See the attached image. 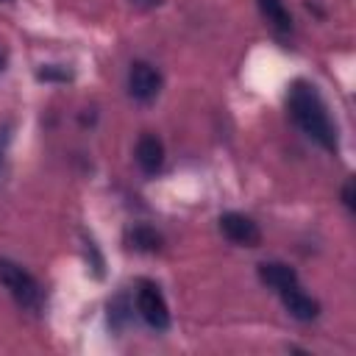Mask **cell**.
<instances>
[{
	"label": "cell",
	"instance_id": "6da1fadb",
	"mask_svg": "<svg viewBox=\"0 0 356 356\" xmlns=\"http://www.w3.org/2000/svg\"><path fill=\"white\" fill-rule=\"evenodd\" d=\"M286 106H289L292 120L298 122V128H300L309 139H314L320 147L337 153V147H339L337 125L331 122L328 108H325L320 92L314 89V83H309V81H295V83L289 86Z\"/></svg>",
	"mask_w": 356,
	"mask_h": 356
},
{
	"label": "cell",
	"instance_id": "7a4b0ae2",
	"mask_svg": "<svg viewBox=\"0 0 356 356\" xmlns=\"http://www.w3.org/2000/svg\"><path fill=\"white\" fill-rule=\"evenodd\" d=\"M0 284L14 295V300L25 309H39L42 303V289H39V281L22 270L19 264L8 261V259H0Z\"/></svg>",
	"mask_w": 356,
	"mask_h": 356
},
{
	"label": "cell",
	"instance_id": "3957f363",
	"mask_svg": "<svg viewBox=\"0 0 356 356\" xmlns=\"http://www.w3.org/2000/svg\"><path fill=\"white\" fill-rule=\"evenodd\" d=\"M136 312H139V317L150 328H156V331L170 328V309H167V300H164L159 284L139 281V289H136Z\"/></svg>",
	"mask_w": 356,
	"mask_h": 356
},
{
	"label": "cell",
	"instance_id": "277c9868",
	"mask_svg": "<svg viewBox=\"0 0 356 356\" xmlns=\"http://www.w3.org/2000/svg\"><path fill=\"white\" fill-rule=\"evenodd\" d=\"M159 89H161L159 70L153 64H147V61H134L131 70H128V92H131V97L139 100V103H150V100H156Z\"/></svg>",
	"mask_w": 356,
	"mask_h": 356
},
{
	"label": "cell",
	"instance_id": "5b68a950",
	"mask_svg": "<svg viewBox=\"0 0 356 356\" xmlns=\"http://www.w3.org/2000/svg\"><path fill=\"white\" fill-rule=\"evenodd\" d=\"M220 231L225 234V239H231L234 245H245V248H256L261 242V231L259 225L239 211H225L220 217Z\"/></svg>",
	"mask_w": 356,
	"mask_h": 356
},
{
	"label": "cell",
	"instance_id": "8992f818",
	"mask_svg": "<svg viewBox=\"0 0 356 356\" xmlns=\"http://www.w3.org/2000/svg\"><path fill=\"white\" fill-rule=\"evenodd\" d=\"M134 156H136L139 170L147 172V175H156L164 167V145H161V139L156 134H142L139 142H136Z\"/></svg>",
	"mask_w": 356,
	"mask_h": 356
},
{
	"label": "cell",
	"instance_id": "52a82bcc",
	"mask_svg": "<svg viewBox=\"0 0 356 356\" xmlns=\"http://www.w3.org/2000/svg\"><path fill=\"white\" fill-rule=\"evenodd\" d=\"M281 300H284L286 312H289L295 320H300V323H309V320H314V317L320 314V303H317L314 298H309L298 284L281 289Z\"/></svg>",
	"mask_w": 356,
	"mask_h": 356
},
{
	"label": "cell",
	"instance_id": "ba28073f",
	"mask_svg": "<svg viewBox=\"0 0 356 356\" xmlns=\"http://www.w3.org/2000/svg\"><path fill=\"white\" fill-rule=\"evenodd\" d=\"M259 278H261L267 286L278 289V292L298 284V273H295L289 264H284V261H264V264H259Z\"/></svg>",
	"mask_w": 356,
	"mask_h": 356
},
{
	"label": "cell",
	"instance_id": "9c48e42d",
	"mask_svg": "<svg viewBox=\"0 0 356 356\" xmlns=\"http://www.w3.org/2000/svg\"><path fill=\"white\" fill-rule=\"evenodd\" d=\"M259 11L278 33L292 31V17H289V8L284 6V0H259Z\"/></svg>",
	"mask_w": 356,
	"mask_h": 356
},
{
	"label": "cell",
	"instance_id": "30bf717a",
	"mask_svg": "<svg viewBox=\"0 0 356 356\" xmlns=\"http://www.w3.org/2000/svg\"><path fill=\"white\" fill-rule=\"evenodd\" d=\"M128 242H131L134 250H142V253H156L161 248V236L153 228H147V225H136L128 234Z\"/></svg>",
	"mask_w": 356,
	"mask_h": 356
},
{
	"label": "cell",
	"instance_id": "8fae6325",
	"mask_svg": "<svg viewBox=\"0 0 356 356\" xmlns=\"http://www.w3.org/2000/svg\"><path fill=\"white\" fill-rule=\"evenodd\" d=\"M342 200H345L348 209H353V186H350V184H345V189H342Z\"/></svg>",
	"mask_w": 356,
	"mask_h": 356
},
{
	"label": "cell",
	"instance_id": "7c38bea8",
	"mask_svg": "<svg viewBox=\"0 0 356 356\" xmlns=\"http://www.w3.org/2000/svg\"><path fill=\"white\" fill-rule=\"evenodd\" d=\"M139 3H159V0H139Z\"/></svg>",
	"mask_w": 356,
	"mask_h": 356
},
{
	"label": "cell",
	"instance_id": "4fadbf2b",
	"mask_svg": "<svg viewBox=\"0 0 356 356\" xmlns=\"http://www.w3.org/2000/svg\"><path fill=\"white\" fill-rule=\"evenodd\" d=\"M0 64H3V58H0Z\"/></svg>",
	"mask_w": 356,
	"mask_h": 356
}]
</instances>
